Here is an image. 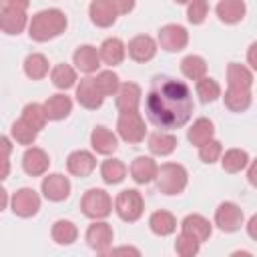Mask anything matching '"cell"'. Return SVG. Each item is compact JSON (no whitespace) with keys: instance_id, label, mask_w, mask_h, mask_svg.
Wrapping results in <instances>:
<instances>
[{"instance_id":"obj_1","label":"cell","mask_w":257,"mask_h":257,"mask_svg":"<svg viewBox=\"0 0 257 257\" xmlns=\"http://www.w3.org/2000/svg\"><path fill=\"white\" fill-rule=\"evenodd\" d=\"M193 96L189 86L183 80L159 74L151 80L147 98H145V110L149 120L161 128H181L189 122L193 114Z\"/></svg>"},{"instance_id":"obj_2","label":"cell","mask_w":257,"mask_h":257,"mask_svg":"<svg viewBox=\"0 0 257 257\" xmlns=\"http://www.w3.org/2000/svg\"><path fill=\"white\" fill-rule=\"evenodd\" d=\"M66 24H68V20L62 10L46 8L32 16V20L28 24V34L36 42H46V40L60 36L66 30Z\"/></svg>"},{"instance_id":"obj_3","label":"cell","mask_w":257,"mask_h":257,"mask_svg":"<svg viewBox=\"0 0 257 257\" xmlns=\"http://www.w3.org/2000/svg\"><path fill=\"white\" fill-rule=\"evenodd\" d=\"M189 181L187 169L179 163H165L157 171V187L163 195H179L185 191Z\"/></svg>"},{"instance_id":"obj_4","label":"cell","mask_w":257,"mask_h":257,"mask_svg":"<svg viewBox=\"0 0 257 257\" xmlns=\"http://www.w3.org/2000/svg\"><path fill=\"white\" fill-rule=\"evenodd\" d=\"M80 209H82V213L88 219L98 221V219H104V217L110 215V211H112V199H110V195L104 189H88L82 195Z\"/></svg>"},{"instance_id":"obj_5","label":"cell","mask_w":257,"mask_h":257,"mask_svg":"<svg viewBox=\"0 0 257 257\" xmlns=\"http://www.w3.org/2000/svg\"><path fill=\"white\" fill-rule=\"evenodd\" d=\"M143 209H145V203H143V197L137 189H124L118 193L116 201H114V211L116 215L126 221V223H133L137 221L141 215H143Z\"/></svg>"},{"instance_id":"obj_6","label":"cell","mask_w":257,"mask_h":257,"mask_svg":"<svg viewBox=\"0 0 257 257\" xmlns=\"http://www.w3.org/2000/svg\"><path fill=\"white\" fill-rule=\"evenodd\" d=\"M116 131H118L122 141L131 143V145H137L145 139L147 126H145L143 116L137 110H128V112H120V116L116 120Z\"/></svg>"},{"instance_id":"obj_7","label":"cell","mask_w":257,"mask_h":257,"mask_svg":"<svg viewBox=\"0 0 257 257\" xmlns=\"http://www.w3.org/2000/svg\"><path fill=\"white\" fill-rule=\"evenodd\" d=\"M112 227L104 221H94L88 229H86V243L92 251L100 253V255H108V251L112 249Z\"/></svg>"},{"instance_id":"obj_8","label":"cell","mask_w":257,"mask_h":257,"mask_svg":"<svg viewBox=\"0 0 257 257\" xmlns=\"http://www.w3.org/2000/svg\"><path fill=\"white\" fill-rule=\"evenodd\" d=\"M10 207H12V213L22 217V219H28V217H34L40 209V197L34 189H28V187H22L18 189L14 195H12V201H10Z\"/></svg>"},{"instance_id":"obj_9","label":"cell","mask_w":257,"mask_h":257,"mask_svg":"<svg viewBox=\"0 0 257 257\" xmlns=\"http://www.w3.org/2000/svg\"><path fill=\"white\" fill-rule=\"evenodd\" d=\"M243 221H245V215H243L241 207L235 205V203H231V201L221 203L217 207V211H215V225L221 231H225V233L239 231L241 225H243Z\"/></svg>"},{"instance_id":"obj_10","label":"cell","mask_w":257,"mask_h":257,"mask_svg":"<svg viewBox=\"0 0 257 257\" xmlns=\"http://www.w3.org/2000/svg\"><path fill=\"white\" fill-rule=\"evenodd\" d=\"M157 40H159V44H161L163 50H167V52H179V50H183L187 46L189 32L181 24H165L159 30Z\"/></svg>"},{"instance_id":"obj_11","label":"cell","mask_w":257,"mask_h":257,"mask_svg":"<svg viewBox=\"0 0 257 257\" xmlns=\"http://www.w3.org/2000/svg\"><path fill=\"white\" fill-rule=\"evenodd\" d=\"M76 100H78L80 106H84L88 110H96V108L102 106L104 96L98 90V86H96L92 76H86V78H82L78 82V86H76Z\"/></svg>"},{"instance_id":"obj_12","label":"cell","mask_w":257,"mask_h":257,"mask_svg":"<svg viewBox=\"0 0 257 257\" xmlns=\"http://www.w3.org/2000/svg\"><path fill=\"white\" fill-rule=\"evenodd\" d=\"M40 189H42V195L48 201L60 203V201H64L70 195V181L64 175H60V173H52V175H46L42 179Z\"/></svg>"},{"instance_id":"obj_13","label":"cell","mask_w":257,"mask_h":257,"mask_svg":"<svg viewBox=\"0 0 257 257\" xmlns=\"http://www.w3.org/2000/svg\"><path fill=\"white\" fill-rule=\"evenodd\" d=\"M126 50L135 62H149L157 54V40L149 34H137L135 38H131Z\"/></svg>"},{"instance_id":"obj_14","label":"cell","mask_w":257,"mask_h":257,"mask_svg":"<svg viewBox=\"0 0 257 257\" xmlns=\"http://www.w3.org/2000/svg\"><path fill=\"white\" fill-rule=\"evenodd\" d=\"M66 169L74 177H88L96 169V157L90 151H84V149L72 151L66 159Z\"/></svg>"},{"instance_id":"obj_15","label":"cell","mask_w":257,"mask_h":257,"mask_svg":"<svg viewBox=\"0 0 257 257\" xmlns=\"http://www.w3.org/2000/svg\"><path fill=\"white\" fill-rule=\"evenodd\" d=\"M48 165H50V159H48L46 151H42L40 147H30L22 155V169L30 177L44 175L48 171Z\"/></svg>"},{"instance_id":"obj_16","label":"cell","mask_w":257,"mask_h":257,"mask_svg":"<svg viewBox=\"0 0 257 257\" xmlns=\"http://www.w3.org/2000/svg\"><path fill=\"white\" fill-rule=\"evenodd\" d=\"M72 60H74V64H76V68L80 70V72H84V74H92V72H96V68L100 66V50H96V46H92V44H82V46H78L76 50H74V54H72Z\"/></svg>"},{"instance_id":"obj_17","label":"cell","mask_w":257,"mask_h":257,"mask_svg":"<svg viewBox=\"0 0 257 257\" xmlns=\"http://www.w3.org/2000/svg\"><path fill=\"white\" fill-rule=\"evenodd\" d=\"M181 233L197 239L199 243H205L211 237L213 227H211V223L203 215H187L183 219V223H181Z\"/></svg>"},{"instance_id":"obj_18","label":"cell","mask_w":257,"mask_h":257,"mask_svg":"<svg viewBox=\"0 0 257 257\" xmlns=\"http://www.w3.org/2000/svg\"><path fill=\"white\" fill-rule=\"evenodd\" d=\"M88 14H90V20L92 24L100 26V28H108L116 22V8L110 4V0H92L90 6H88Z\"/></svg>"},{"instance_id":"obj_19","label":"cell","mask_w":257,"mask_h":257,"mask_svg":"<svg viewBox=\"0 0 257 257\" xmlns=\"http://www.w3.org/2000/svg\"><path fill=\"white\" fill-rule=\"evenodd\" d=\"M28 22L26 10L22 8H2L0 10V28L6 34H20Z\"/></svg>"},{"instance_id":"obj_20","label":"cell","mask_w":257,"mask_h":257,"mask_svg":"<svg viewBox=\"0 0 257 257\" xmlns=\"http://www.w3.org/2000/svg\"><path fill=\"white\" fill-rule=\"evenodd\" d=\"M90 145L98 155H112L118 149V139L106 126H94L90 133Z\"/></svg>"},{"instance_id":"obj_21","label":"cell","mask_w":257,"mask_h":257,"mask_svg":"<svg viewBox=\"0 0 257 257\" xmlns=\"http://www.w3.org/2000/svg\"><path fill=\"white\" fill-rule=\"evenodd\" d=\"M215 10H217V16H219L221 22L237 24L245 18L247 6H245V0H219Z\"/></svg>"},{"instance_id":"obj_22","label":"cell","mask_w":257,"mask_h":257,"mask_svg":"<svg viewBox=\"0 0 257 257\" xmlns=\"http://www.w3.org/2000/svg\"><path fill=\"white\" fill-rule=\"evenodd\" d=\"M157 171H159V167L151 157H137L131 163V177L139 185H147L153 179H157Z\"/></svg>"},{"instance_id":"obj_23","label":"cell","mask_w":257,"mask_h":257,"mask_svg":"<svg viewBox=\"0 0 257 257\" xmlns=\"http://www.w3.org/2000/svg\"><path fill=\"white\" fill-rule=\"evenodd\" d=\"M139 104H141V86L135 82L120 84L116 92V108L120 112H128V110H137Z\"/></svg>"},{"instance_id":"obj_24","label":"cell","mask_w":257,"mask_h":257,"mask_svg":"<svg viewBox=\"0 0 257 257\" xmlns=\"http://www.w3.org/2000/svg\"><path fill=\"white\" fill-rule=\"evenodd\" d=\"M98 50H100L102 62L108 64V66L120 64V62L124 60V56H126V46H124V42H122L120 38H106V40L100 44Z\"/></svg>"},{"instance_id":"obj_25","label":"cell","mask_w":257,"mask_h":257,"mask_svg":"<svg viewBox=\"0 0 257 257\" xmlns=\"http://www.w3.org/2000/svg\"><path fill=\"white\" fill-rule=\"evenodd\" d=\"M48 120H62L72 112V100L66 94H52L44 102Z\"/></svg>"},{"instance_id":"obj_26","label":"cell","mask_w":257,"mask_h":257,"mask_svg":"<svg viewBox=\"0 0 257 257\" xmlns=\"http://www.w3.org/2000/svg\"><path fill=\"white\" fill-rule=\"evenodd\" d=\"M177 147V137L167 133V131H155L151 137H149V149L153 155L157 157H167L175 151Z\"/></svg>"},{"instance_id":"obj_27","label":"cell","mask_w":257,"mask_h":257,"mask_svg":"<svg viewBox=\"0 0 257 257\" xmlns=\"http://www.w3.org/2000/svg\"><path fill=\"white\" fill-rule=\"evenodd\" d=\"M225 106L231 110V112H245L249 106H251V90L249 88H227L225 92Z\"/></svg>"},{"instance_id":"obj_28","label":"cell","mask_w":257,"mask_h":257,"mask_svg":"<svg viewBox=\"0 0 257 257\" xmlns=\"http://www.w3.org/2000/svg\"><path fill=\"white\" fill-rule=\"evenodd\" d=\"M213 135H215V126H213V122H211L209 118L201 116V118H197V120L191 124L189 133H187V139H189L191 145L201 147V145H205L207 141H211Z\"/></svg>"},{"instance_id":"obj_29","label":"cell","mask_w":257,"mask_h":257,"mask_svg":"<svg viewBox=\"0 0 257 257\" xmlns=\"http://www.w3.org/2000/svg\"><path fill=\"white\" fill-rule=\"evenodd\" d=\"M227 82H229L231 88H249L251 90V86H253V72L247 66L239 64V62H231L227 66Z\"/></svg>"},{"instance_id":"obj_30","label":"cell","mask_w":257,"mask_h":257,"mask_svg":"<svg viewBox=\"0 0 257 257\" xmlns=\"http://www.w3.org/2000/svg\"><path fill=\"white\" fill-rule=\"evenodd\" d=\"M149 227L155 235L159 237H167L171 233H175L177 229V221L175 217L169 213V211H155L151 217H149Z\"/></svg>"},{"instance_id":"obj_31","label":"cell","mask_w":257,"mask_h":257,"mask_svg":"<svg viewBox=\"0 0 257 257\" xmlns=\"http://www.w3.org/2000/svg\"><path fill=\"white\" fill-rule=\"evenodd\" d=\"M100 177L106 185H118L126 177V165L120 159H106L100 165Z\"/></svg>"},{"instance_id":"obj_32","label":"cell","mask_w":257,"mask_h":257,"mask_svg":"<svg viewBox=\"0 0 257 257\" xmlns=\"http://www.w3.org/2000/svg\"><path fill=\"white\" fill-rule=\"evenodd\" d=\"M181 72L189 78V80H201L203 76H207V62L203 56L199 54H189L181 60Z\"/></svg>"},{"instance_id":"obj_33","label":"cell","mask_w":257,"mask_h":257,"mask_svg":"<svg viewBox=\"0 0 257 257\" xmlns=\"http://www.w3.org/2000/svg\"><path fill=\"white\" fill-rule=\"evenodd\" d=\"M50 80H52V84H54L56 88L68 90V88H72V86L76 84V70H74L70 64L60 62V64H56V66L50 70Z\"/></svg>"},{"instance_id":"obj_34","label":"cell","mask_w":257,"mask_h":257,"mask_svg":"<svg viewBox=\"0 0 257 257\" xmlns=\"http://www.w3.org/2000/svg\"><path fill=\"white\" fill-rule=\"evenodd\" d=\"M24 74L32 80H40L48 74V60L40 52H32L24 58Z\"/></svg>"},{"instance_id":"obj_35","label":"cell","mask_w":257,"mask_h":257,"mask_svg":"<svg viewBox=\"0 0 257 257\" xmlns=\"http://www.w3.org/2000/svg\"><path fill=\"white\" fill-rule=\"evenodd\" d=\"M52 239H54V243H58V245H72L74 241H76V237H78V229H76V225L72 223V221H66V219H60V221H56L54 225H52Z\"/></svg>"},{"instance_id":"obj_36","label":"cell","mask_w":257,"mask_h":257,"mask_svg":"<svg viewBox=\"0 0 257 257\" xmlns=\"http://www.w3.org/2000/svg\"><path fill=\"white\" fill-rule=\"evenodd\" d=\"M221 165L227 173H239L249 165V155L243 149H229L221 157Z\"/></svg>"},{"instance_id":"obj_37","label":"cell","mask_w":257,"mask_h":257,"mask_svg":"<svg viewBox=\"0 0 257 257\" xmlns=\"http://www.w3.org/2000/svg\"><path fill=\"white\" fill-rule=\"evenodd\" d=\"M20 118L26 120V122H28L32 128H36V131L44 128V124H46V120H48L46 110H44V104H38V102L26 104V106L22 108V116H20Z\"/></svg>"},{"instance_id":"obj_38","label":"cell","mask_w":257,"mask_h":257,"mask_svg":"<svg viewBox=\"0 0 257 257\" xmlns=\"http://www.w3.org/2000/svg\"><path fill=\"white\" fill-rule=\"evenodd\" d=\"M94 82H96V86H98V90L102 92V96H104V98H106V96L116 94V92H118V88H120L118 74H116V72H112V70H102V72H98V74L94 76Z\"/></svg>"},{"instance_id":"obj_39","label":"cell","mask_w":257,"mask_h":257,"mask_svg":"<svg viewBox=\"0 0 257 257\" xmlns=\"http://www.w3.org/2000/svg\"><path fill=\"white\" fill-rule=\"evenodd\" d=\"M197 96L201 98V102H215L221 96V86L215 78L203 76L201 80H197Z\"/></svg>"},{"instance_id":"obj_40","label":"cell","mask_w":257,"mask_h":257,"mask_svg":"<svg viewBox=\"0 0 257 257\" xmlns=\"http://www.w3.org/2000/svg\"><path fill=\"white\" fill-rule=\"evenodd\" d=\"M10 135H12V139H14L18 145H32V143L36 141L38 131H36V128H32V126H30L26 120L18 118V120L12 124Z\"/></svg>"},{"instance_id":"obj_41","label":"cell","mask_w":257,"mask_h":257,"mask_svg":"<svg viewBox=\"0 0 257 257\" xmlns=\"http://www.w3.org/2000/svg\"><path fill=\"white\" fill-rule=\"evenodd\" d=\"M199 249H201V243L197 239L185 235V233H181L177 237V241H175V251L181 257H195L199 253Z\"/></svg>"},{"instance_id":"obj_42","label":"cell","mask_w":257,"mask_h":257,"mask_svg":"<svg viewBox=\"0 0 257 257\" xmlns=\"http://www.w3.org/2000/svg\"><path fill=\"white\" fill-rule=\"evenodd\" d=\"M209 14V2L207 0H191L187 6V18L191 24H203Z\"/></svg>"},{"instance_id":"obj_43","label":"cell","mask_w":257,"mask_h":257,"mask_svg":"<svg viewBox=\"0 0 257 257\" xmlns=\"http://www.w3.org/2000/svg\"><path fill=\"white\" fill-rule=\"evenodd\" d=\"M221 153H223V145H221L217 139H211V141H207L205 145L199 147V159H201L203 163H207V165L219 161Z\"/></svg>"},{"instance_id":"obj_44","label":"cell","mask_w":257,"mask_h":257,"mask_svg":"<svg viewBox=\"0 0 257 257\" xmlns=\"http://www.w3.org/2000/svg\"><path fill=\"white\" fill-rule=\"evenodd\" d=\"M110 4L116 8L118 14H128L135 8V0H110Z\"/></svg>"},{"instance_id":"obj_45","label":"cell","mask_w":257,"mask_h":257,"mask_svg":"<svg viewBox=\"0 0 257 257\" xmlns=\"http://www.w3.org/2000/svg\"><path fill=\"white\" fill-rule=\"evenodd\" d=\"M0 4H2V8H22V10H26L30 0H0Z\"/></svg>"},{"instance_id":"obj_46","label":"cell","mask_w":257,"mask_h":257,"mask_svg":"<svg viewBox=\"0 0 257 257\" xmlns=\"http://www.w3.org/2000/svg\"><path fill=\"white\" fill-rule=\"evenodd\" d=\"M247 62L251 64L253 70H257V42H253L247 50Z\"/></svg>"},{"instance_id":"obj_47","label":"cell","mask_w":257,"mask_h":257,"mask_svg":"<svg viewBox=\"0 0 257 257\" xmlns=\"http://www.w3.org/2000/svg\"><path fill=\"white\" fill-rule=\"evenodd\" d=\"M247 235H249L253 241H257V215H253V217L249 219V223H247Z\"/></svg>"},{"instance_id":"obj_48","label":"cell","mask_w":257,"mask_h":257,"mask_svg":"<svg viewBox=\"0 0 257 257\" xmlns=\"http://www.w3.org/2000/svg\"><path fill=\"white\" fill-rule=\"evenodd\" d=\"M247 179H249V183L257 189V159L249 165V171H247Z\"/></svg>"},{"instance_id":"obj_49","label":"cell","mask_w":257,"mask_h":257,"mask_svg":"<svg viewBox=\"0 0 257 257\" xmlns=\"http://www.w3.org/2000/svg\"><path fill=\"white\" fill-rule=\"evenodd\" d=\"M116 253H133V255H139V249H133V247H118V249H110L108 255H116Z\"/></svg>"},{"instance_id":"obj_50","label":"cell","mask_w":257,"mask_h":257,"mask_svg":"<svg viewBox=\"0 0 257 257\" xmlns=\"http://www.w3.org/2000/svg\"><path fill=\"white\" fill-rule=\"evenodd\" d=\"M175 2H177V4H189L191 0H175Z\"/></svg>"}]
</instances>
